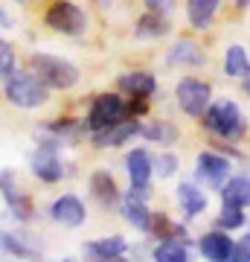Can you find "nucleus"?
<instances>
[{"instance_id":"f8f14e48","label":"nucleus","mask_w":250,"mask_h":262,"mask_svg":"<svg viewBox=\"0 0 250 262\" xmlns=\"http://www.w3.org/2000/svg\"><path fill=\"white\" fill-rule=\"evenodd\" d=\"M32 175H35L38 181H44V184H56V181H61L64 166H61V160H58L56 149H47V146H41V149L32 155Z\"/></svg>"},{"instance_id":"dca6fc26","label":"nucleus","mask_w":250,"mask_h":262,"mask_svg":"<svg viewBox=\"0 0 250 262\" xmlns=\"http://www.w3.org/2000/svg\"><path fill=\"white\" fill-rule=\"evenodd\" d=\"M90 192L96 195V201H99L102 207L120 204V187H117L113 175L111 172H105V169H99V172H93L90 175Z\"/></svg>"},{"instance_id":"7c9ffc66","label":"nucleus","mask_w":250,"mask_h":262,"mask_svg":"<svg viewBox=\"0 0 250 262\" xmlns=\"http://www.w3.org/2000/svg\"><path fill=\"white\" fill-rule=\"evenodd\" d=\"M151 166H154V175H160V178H172L180 163H177V155H169L166 151V155H157V158L151 160Z\"/></svg>"},{"instance_id":"5701e85b","label":"nucleus","mask_w":250,"mask_h":262,"mask_svg":"<svg viewBox=\"0 0 250 262\" xmlns=\"http://www.w3.org/2000/svg\"><path fill=\"white\" fill-rule=\"evenodd\" d=\"M154 259L157 262H186L189 259V251H186V242L180 236H169L154 248Z\"/></svg>"},{"instance_id":"473e14b6","label":"nucleus","mask_w":250,"mask_h":262,"mask_svg":"<svg viewBox=\"0 0 250 262\" xmlns=\"http://www.w3.org/2000/svg\"><path fill=\"white\" fill-rule=\"evenodd\" d=\"M146 3L151 6V9H169V6H172L175 0H146Z\"/></svg>"},{"instance_id":"9b49d317","label":"nucleus","mask_w":250,"mask_h":262,"mask_svg":"<svg viewBox=\"0 0 250 262\" xmlns=\"http://www.w3.org/2000/svg\"><path fill=\"white\" fill-rule=\"evenodd\" d=\"M134 134H140V120L137 117H128V120H120L108 125L102 131H93V143L99 146V149H108V146H122V143H128Z\"/></svg>"},{"instance_id":"a211bd4d","label":"nucleus","mask_w":250,"mask_h":262,"mask_svg":"<svg viewBox=\"0 0 250 262\" xmlns=\"http://www.w3.org/2000/svg\"><path fill=\"white\" fill-rule=\"evenodd\" d=\"M221 0H186V18L195 29H207L213 24Z\"/></svg>"},{"instance_id":"c9c22d12","label":"nucleus","mask_w":250,"mask_h":262,"mask_svg":"<svg viewBox=\"0 0 250 262\" xmlns=\"http://www.w3.org/2000/svg\"><path fill=\"white\" fill-rule=\"evenodd\" d=\"M241 88H244V94H250V76H244V84Z\"/></svg>"},{"instance_id":"7ed1b4c3","label":"nucleus","mask_w":250,"mask_h":262,"mask_svg":"<svg viewBox=\"0 0 250 262\" xmlns=\"http://www.w3.org/2000/svg\"><path fill=\"white\" fill-rule=\"evenodd\" d=\"M29 70L47 84V88H56V91H70L79 82V70L76 64L64 61L58 56H47V53H35L29 58Z\"/></svg>"},{"instance_id":"e433bc0d","label":"nucleus","mask_w":250,"mask_h":262,"mask_svg":"<svg viewBox=\"0 0 250 262\" xmlns=\"http://www.w3.org/2000/svg\"><path fill=\"white\" fill-rule=\"evenodd\" d=\"M99 6H111V0H99Z\"/></svg>"},{"instance_id":"f03ea898","label":"nucleus","mask_w":250,"mask_h":262,"mask_svg":"<svg viewBox=\"0 0 250 262\" xmlns=\"http://www.w3.org/2000/svg\"><path fill=\"white\" fill-rule=\"evenodd\" d=\"M6 88H3V94L9 99L12 105H18V108H38V105L47 102V88L41 79H38L32 70H15L9 79H3Z\"/></svg>"},{"instance_id":"39448f33","label":"nucleus","mask_w":250,"mask_h":262,"mask_svg":"<svg viewBox=\"0 0 250 262\" xmlns=\"http://www.w3.org/2000/svg\"><path fill=\"white\" fill-rule=\"evenodd\" d=\"M120 120H128L125 99L117 96V94H99L96 99H93L84 122H87L90 131H102V128H108V125H113V122H120Z\"/></svg>"},{"instance_id":"aec40b11","label":"nucleus","mask_w":250,"mask_h":262,"mask_svg":"<svg viewBox=\"0 0 250 262\" xmlns=\"http://www.w3.org/2000/svg\"><path fill=\"white\" fill-rule=\"evenodd\" d=\"M166 61H169V64H189V67H198V64H204V53H201V47H198L195 41L184 38V41H177L175 47L169 50Z\"/></svg>"},{"instance_id":"cd10ccee","label":"nucleus","mask_w":250,"mask_h":262,"mask_svg":"<svg viewBox=\"0 0 250 262\" xmlns=\"http://www.w3.org/2000/svg\"><path fill=\"white\" fill-rule=\"evenodd\" d=\"M148 233L157 236V239H169V236H180L184 239V227H177L166 213H151V219H148Z\"/></svg>"},{"instance_id":"bb28decb","label":"nucleus","mask_w":250,"mask_h":262,"mask_svg":"<svg viewBox=\"0 0 250 262\" xmlns=\"http://www.w3.org/2000/svg\"><path fill=\"white\" fill-rule=\"evenodd\" d=\"M0 253H9V256H18V259H35L38 256L35 248H29L24 239L6 233V230H0Z\"/></svg>"},{"instance_id":"4c0bfd02","label":"nucleus","mask_w":250,"mask_h":262,"mask_svg":"<svg viewBox=\"0 0 250 262\" xmlns=\"http://www.w3.org/2000/svg\"><path fill=\"white\" fill-rule=\"evenodd\" d=\"M18 3H27V0H18Z\"/></svg>"},{"instance_id":"1a4fd4ad","label":"nucleus","mask_w":250,"mask_h":262,"mask_svg":"<svg viewBox=\"0 0 250 262\" xmlns=\"http://www.w3.org/2000/svg\"><path fill=\"white\" fill-rule=\"evenodd\" d=\"M227 175H230V160L227 158L215 155V151H201L198 155L195 178L201 181V184H207V187H213V189H221Z\"/></svg>"},{"instance_id":"393cba45","label":"nucleus","mask_w":250,"mask_h":262,"mask_svg":"<svg viewBox=\"0 0 250 262\" xmlns=\"http://www.w3.org/2000/svg\"><path fill=\"white\" fill-rule=\"evenodd\" d=\"M166 32H169V20L160 15V9L146 12V15L137 20V35L140 38H163Z\"/></svg>"},{"instance_id":"f704fd0d","label":"nucleus","mask_w":250,"mask_h":262,"mask_svg":"<svg viewBox=\"0 0 250 262\" xmlns=\"http://www.w3.org/2000/svg\"><path fill=\"white\" fill-rule=\"evenodd\" d=\"M236 6H239V9H247V6H250V0H236Z\"/></svg>"},{"instance_id":"2eb2a0df","label":"nucleus","mask_w":250,"mask_h":262,"mask_svg":"<svg viewBox=\"0 0 250 262\" xmlns=\"http://www.w3.org/2000/svg\"><path fill=\"white\" fill-rule=\"evenodd\" d=\"M125 169H128V178L134 187H148V181L154 175V166H151V155L146 149H131L128 158H125Z\"/></svg>"},{"instance_id":"a878e982","label":"nucleus","mask_w":250,"mask_h":262,"mask_svg":"<svg viewBox=\"0 0 250 262\" xmlns=\"http://www.w3.org/2000/svg\"><path fill=\"white\" fill-rule=\"evenodd\" d=\"M140 134L151 143H160V146H172V143L180 137V131L172 125V122H151V125H140Z\"/></svg>"},{"instance_id":"c85d7f7f","label":"nucleus","mask_w":250,"mask_h":262,"mask_svg":"<svg viewBox=\"0 0 250 262\" xmlns=\"http://www.w3.org/2000/svg\"><path fill=\"white\" fill-rule=\"evenodd\" d=\"M18 70V61H15V47L9 41L0 38V79H9L12 73Z\"/></svg>"},{"instance_id":"423d86ee","label":"nucleus","mask_w":250,"mask_h":262,"mask_svg":"<svg viewBox=\"0 0 250 262\" xmlns=\"http://www.w3.org/2000/svg\"><path fill=\"white\" fill-rule=\"evenodd\" d=\"M175 96H177V105H180V111L186 114V117H201V114L210 108V96H213V88L207 82H201V79H180L177 82V91H175Z\"/></svg>"},{"instance_id":"6e6552de","label":"nucleus","mask_w":250,"mask_h":262,"mask_svg":"<svg viewBox=\"0 0 250 262\" xmlns=\"http://www.w3.org/2000/svg\"><path fill=\"white\" fill-rule=\"evenodd\" d=\"M0 195L9 207V213L18 219V222H32V215H35V204H32V198L18 187V181L12 172H0Z\"/></svg>"},{"instance_id":"6ab92c4d","label":"nucleus","mask_w":250,"mask_h":262,"mask_svg":"<svg viewBox=\"0 0 250 262\" xmlns=\"http://www.w3.org/2000/svg\"><path fill=\"white\" fill-rule=\"evenodd\" d=\"M125 251H128V242L122 236H108V239L84 245V253H90L93 259H120Z\"/></svg>"},{"instance_id":"f257e3e1","label":"nucleus","mask_w":250,"mask_h":262,"mask_svg":"<svg viewBox=\"0 0 250 262\" xmlns=\"http://www.w3.org/2000/svg\"><path fill=\"white\" fill-rule=\"evenodd\" d=\"M201 120H204V128L213 131L215 137H221V140H241L244 131H247V120L241 117L239 105L230 102V99L210 105L201 114Z\"/></svg>"},{"instance_id":"20e7f679","label":"nucleus","mask_w":250,"mask_h":262,"mask_svg":"<svg viewBox=\"0 0 250 262\" xmlns=\"http://www.w3.org/2000/svg\"><path fill=\"white\" fill-rule=\"evenodd\" d=\"M44 24L53 32H61V35H82L87 29V15L73 0H53L44 15Z\"/></svg>"},{"instance_id":"9d476101","label":"nucleus","mask_w":250,"mask_h":262,"mask_svg":"<svg viewBox=\"0 0 250 262\" xmlns=\"http://www.w3.org/2000/svg\"><path fill=\"white\" fill-rule=\"evenodd\" d=\"M50 219L61 227H79V225H84L87 210H84V204L76 195H61L50 204Z\"/></svg>"},{"instance_id":"b1692460","label":"nucleus","mask_w":250,"mask_h":262,"mask_svg":"<svg viewBox=\"0 0 250 262\" xmlns=\"http://www.w3.org/2000/svg\"><path fill=\"white\" fill-rule=\"evenodd\" d=\"M224 70H227V76H233V79H244V76H250L247 50L239 47V44H233V47L224 53Z\"/></svg>"},{"instance_id":"412c9836","label":"nucleus","mask_w":250,"mask_h":262,"mask_svg":"<svg viewBox=\"0 0 250 262\" xmlns=\"http://www.w3.org/2000/svg\"><path fill=\"white\" fill-rule=\"evenodd\" d=\"M221 201L224 204H236V207H250V178H230L221 189Z\"/></svg>"},{"instance_id":"0eeeda50","label":"nucleus","mask_w":250,"mask_h":262,"mask_svg":"<svg viewBox=\"0 0 250 262\" xmlns=\"http://www.w3.org/2000/svg\"><path fill=\"white\" fill-rule=\"evenodd\" d=\"M84 131H87V122H79V120L64 117V120L47 122L44 128L38 131V140H41V146H47V149H58V146H67V143L82 140Z\"/></svg>"},{"instance_id":"f3484780","label":"nucleus","mask_w":250,"mask_h":262,"mask_svg":"<svg viewBox=\"0 0 250 262\" xmlns=\"http://www.w3.org/2000/svg\"><path fill=\"white\" fill-rule=\"evenodd\" d=\"M177 201H180V210H184L186 219H198L207 210V195L189 181L177 187Z\"/></svg>"},{"instance_id":"72a5a7b5","label":"nucleus","mask_w":250,"mask_h":262,"mask_svg":"<svg viewBox=\"0 0 250 262\" xmlns=\"http://www.w3.org/2000/svg\"><path fill=\"white\" fill-rule=\"evenodd\" d=\"M0 27H12V20L6 18V15H3V12H0Z\"/></svg>"},{"instance_id":"c756f323","label":"nucleus","mask_w":250,"mask_h":262,"mask_svg":"<svg viewBox=\"0 0 250 262\" xmlns=\"http://www.w3.org/2000/svg\"><path fill=\"white\" fill-rule=\"evenodd\" d=\"M218 225H221L224 230H236V227H241V225H244V213H241V207H236V204H221Z\"/></svg>"},{"instance_id":"2f4dec72","label":"nucleus","mask_w":250,"mask_h":262,"mask_svg":"<svg viewBox=\"0 0 250 262\" xmlns=\"http://www.w3.org/2000/svg\"><path fill=\"white\" fill-rule=\"evenodd\" d=\"M233 259L236 262H250V233L241 236L239 242L233 245Z\"/></svg>"},{"instance_id":"ddd939ff","label":"nucleus","mask_w":250,"mask_h":262,"mask_svg":"<svg viewBox=\"0 0 250 262\" xmlns=\"http://www.w3.org/2000/svg\"><path fill=\"white\" fill-rule=\"evenodd\" d=\"M120 91L128 96H140V99H151L157 94V79L146 70H131V73H122L120 76Z\"/></svg>"},{"instance_id":"4468645a","label":"nucleus","mask_w":250,"mask_h":262,"mask_svg":"<svg viewBox=\"0 0 250 262\" xmlns=\"http://www.w3.org/2000/svg\"><path fill=\"white\" fill-rule=\"evenodd\" d=\"M198 251L204 253L207 259L213 262H224V259H233V239L221 230H213V233H204L201 242H198Z\"/></svg>"},{"instance_id":"4be33fe9","label":"nucleus","mask_w":250,"mask_h":262,"mask_svg":"<svg viewBox=\"0 0 250 262\" xmlns=\"http://www.w3.org/2000/svg\"><path fill=\"white\" fill-rule=\"evenodd\" d=\"M122 215H125V222L137 227V230H148V219H151V210L146 207L143 198H134V195H125L122 201Z\"/></svg>"}]
</instances>
